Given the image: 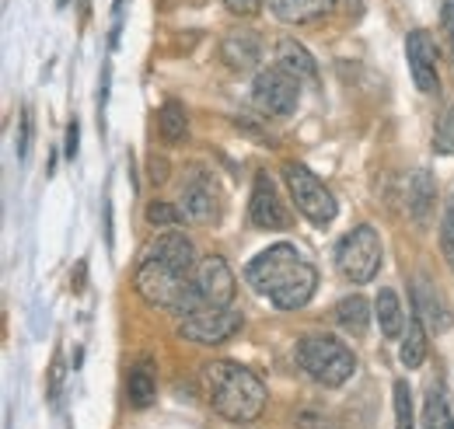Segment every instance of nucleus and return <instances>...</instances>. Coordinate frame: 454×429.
I'll return each mask as SVG.
<instances>
[{"label":"nucleus","instance_id":"c85d7f7f","mask_svg":"<svg viewBox=\"0 0 454 429\" xmlns=\"http://www.w3.org/2000/svg\"><path fill=\"white\" fill-rule=\"evenodd\" d=\"M32 147V108H21V129H18V161L28 158Z\"/></svg>","mask_w":454,"mask_h":429},{"label":"nucleus","instance_id":"aec40b11","mask_svg":"<svg viewBox=\"0 0 454 429\" xmlns=\"http://www.w3.org/2000/svg\"><path fill=\"white\" fill-rule=\"evenodd\" d=\"M126 398L133 409H151L158 402V380L151 374V363L140 360L133 370H129V380H126Z\"/></svg>","mask_w":454,"mask_h":429},{"label":"nucleus","instance_id":"393cba45","mask_svg":"<svg viewBox=\"0 0 454 429\" xmlns=\"http://www.w3.org/2000/svg\"><path fill=\"white\" fill-rule=\"evenodd\" d=\"M395 429H416L412 416V391L405 380H395Z\"/></svg>","mask_w":454,"mask_h":429},{"label":"nucleus","instance_id":"473e14b6","mask_svg":"<svg viewBox=\"0 0 454 429\" xmlns=\"http://www.w3.org/2000/svg\"><path fill=\"white\" fill-rule=\"evenodd\" d=\"M297 429H329V419H322V416H315V412H304V416L297 419Z\"/></svg>","mask_w":454,"mask_h":429},{"label":"nucleus","instance_id":"c9c22d12","mask_svg":"<svg viewBox=\"0 0 454 429\" xmlns=\"http://www.w3.org/2000/svg\"><path fill=\"white\" fill-rule=\"evenodd\" d=\"M57 4H59V7H67V0H57Z\"/></svg>","mask_w":454,"mask_h":429},{"label":"nucleus","instance_id":"bb28decb","mask_svg":"<svg viewBox=\"0 0 454 429\" xmlns=\"http://www.w3.org/2000/svg\"><path fill=\"white\" fill-rule=\"evenodd\" d=\"M144 216L154 227H175V223H182V210L171 207V203H147V214Z\"/></svg>","mask_w":454,"mask_h":429},{"label":"nucleus","instance_id":"6ab92c4d","mask_svg":"<svg viewBox=\"0 0 454 429\" xmlns=\"http://www.w3.org/2000/svg\"><path fill=\"white\" fill-rule=\"evenodd\" d=\"M374 318H378V328L385 339H402L405 335V311H402V300H398L395 290H381L374 297Z\"/></svg>","mask_w":454,"mask_h":429},{"label":"nucleus","instance_id":"9d476101","mask_svg":"<svg viewBox=\"0 0 454 429\" xmlns=\"http://www.w3.org/2000/svg\"><path fill=\"white\" fill-rule=\"evenodd\" d=\"M192 283H196V293H200V300L207 308H231L234 290H238L234 272H231V266H227L221 255L200 259L196 269H192Z\"/></svg>","mask_w":454,"mask_h":429},{"label":"nucleus","instance_id":"72a5a7b5","mask_svg":"<svg viewBox=\"0 0 454 429\" xmlns=\"http://www.w3.org/2000/svg\"><path fill=\"white\" fill-rule=\"evenodd\" d=\"M441 18H444L448 39H451V46H454V0H444V11H441Z\"/></svg>","mask_w":454,"mask_h":429},{"label":"nucleus","instance_id":"5701e85b","mask_svg":"<svg viewBox=\"0 0 454 429\" xmlns=\"http://www.w3.org/2000/svg\"><path fill=\"white\" fill-rule=\"evenodd\" d=\"M423 429H454V412L448 405L444 384H430L427 402H423Z\"/></svg>","mask_w":454,"mask_h":429},{"label":"nucleus","instance_id":"dca6fc26","mask_svg":"<svg viewBox=\"0 0 454 429\" xmlns=\"http://www.w3.org/2000/svg\"><path fill=\"white\" fill-rule=\"evenodd\" d=\"M434 203H437V182L427 168H419L412 178H409V214L416 223H430L434 214Z\"/></svg>","mask_w":454,"mask_h":429},{"label":"nucleus","instance_id":"7ed1b4c3","mask_svg":"<svg viewBox=\"0 0 454 429\" xmlns=\"http://www.w3.org/2000/svg\"><path fill=\"white\" fill-rule=\"evenodd\" d=\"M137 293H140L151 308L171 311V315H178V318H185V315H192V311L203 308L192 276L165 266V262H158V259H151V255L137 269Z\"/></svg>","mask_w":454,"mask_h":429},{"label":"nucleus","instance_id":"c756f323","mask_svg":"<svg viewBox=\"0 0 454 429\" xmlns=\"http://www.w3.org/2000/svg\"><path fill=\"white\" fill-rule=\"evenodd\" d=\"M231 14H241V18H252L259 11V0H224Z\"/></svg>","mask_w":454,"mask_h":429},{"label":"nucleus","instance_id":"39448f33","mask_svg":"<svg viewBox=\"0 0 454 429\" xmlns=\"http://www.w3.org/2000/svg\"><path fill=\"white\" fill-rule=\"evenodd\" d=\"M284 182H286L290 199H294V207L308 216L315 227H325V223H333V220H336V214H340L336 196L329 192V185H325L311 168L290 161L284 168Z\"/></svg>","mask_w":454,"mask_h":429},{"label":"nucleus","instance_id":"4be33fe9","mask_svg":"<svg viewBox=\"0 0 454 429\" xmlns=\"http://www.w3.org/2000/svg\"><path fill=\"white\" fill-rule=\"evenodd\" d=\"M158 133H161V140L165 144H185L189 140V115H185V108L182 102H165L161 112H158Z\"/></svg>","mask_w":454,"mask_h":429},{"label":"nucleus","instance_id":"4468645a","mask_svg":"<svg viewBox=\"0 0 454 429\" xmlns=\"http://www.w3.org/2000/svg\"><path fill=\"white\" fill-rule=\"evenodd\" d=\"M277 66H284L290 77H297V81H304V84H315V81H318L315 56L308 53L297 39H280V43H277Z\"/></svg>","mask_w":454,"mask_h":429},{"label":"nucleus","instance_id":"f8f14e48","mask_svg":"<svg viewBox=\"0 0 454 429\" xmlns=\"http://www.w3.org/2000/svg\"><path fill=\"white\" fill-rule=\"evenodd\" d=\"M405 56H409V70H412V81L423 95H434L441 88V74H437V46L430 39V32L416 28L409 32L405 39Z\"/></svg>","mask_w":454,"mask_h":429},{"label":"nucleus","instance_id":"ddd939ff","mask_svg":"<svg viewBox=\"0 0 454 429\" xmlns=\"http://www.w3.org/2000/svg\"><path fill=\"white\" fill-rule=\"evenodd\" d=\"M147 255L158 259V262H165V266L178 269V272H189V276H192V269H196V248H192V241H189L185 234H178V230H168V234L154 238V241L147 245Z\"/></svg>","mask_w":454,"mask_h":429},{"label":"nucleus","instance_id":"20e7f679","mask_svg":"<svg viewBox=\"0 0 454 429\" xmlns=\"http://www.w3.org/2000/svg\"><path fill=\"white\" fill-rule=\"evenodd\" d=\"M294 356H297V367L304 374L318 380V384H325V387H340L356 370L353 349L336 335H304L297 342Z\"/></svg>","mask_w":454,"mask_h":429},{"label":"nucleus","instance_id":"f03ea898","mask_svg":"<svg viewBox=\"0 0 454 429\" xmlns=\"http://www.w3.org/2000/svg\"><path fill=\"white\" fill-rule=\"evenodd\" d=\"M203 391L214 412L227 423H252L266 409V384L234 360H214L203 367Z\"/></svg>","mask_w":454,"mask_h":429},{"label":"nucleus","instance_id":"6e6552de","mask_svg":"<svg viewBox=\"0 0 454 429\" xmlns=\"http://www.w3.org/2000/svg\"><path fill=\"white\" fill-rule=\"evenodd\" d=\"M301 98V81L290 77L284 66H266L259 70L255 84H252V102L262 108L266 115H290Z\"/></svg>","mask_w":454,"mask_h":429},{"label":"nucleus","instance_id":"f3484780","mask_svg":"<svg viewBox=\"0 0 454 429\" xmlns=\"http://www.w3.org/2000/svg\"><path fill=\"white\" fill-rule=\"evenodd\" d=\"M416 315L423 318L427 328H437V332H444V328L451 324V315H448V308H444L441 293L427 283V276H419V279H416Z\"/></svg>","mask_w":454,"mask_h":429},{"label":"nucleus","instance_id":"b1692460","mask_svg":"<svg viewBox=\"0 0 454 429\" xmlns=\"http://www.w3.org/2000/svg\"><path fill=\"white\" fill-rule=\"evenodd\" d=\"M336 318H340V324L346 332L364 335L367 324H371V304L364 297H342L340 308H336Z\"/></svg>","mask_w":454,"mask_h":429},{"label":"nucleus","instance_id":"f704fd0d","mask_svg":"<svg viewBox=\"0 0 454 429\" xmlns=\"http://www.w3.org/2000/svg\"><path fill=\"white\" fill-rule=\"evenodd\" d=\"M81 14H84V18H88V0H81Z\"/></svg>","mask_w":454,"mask_h":429},{"label":"nucleus","instance_id":"423d86ee","mask_svg":"<svg viewBox=\"0 0 454 429\" xmlns=\"http://www.w3.org/2000/svg\"><path fill=\"white\" fill-rule=\"evenodd\" d=\"M336 266L353 283H371L381 269V238L371 223L353 227L336 248Z\"/></svg>","mask_w":454,"mask_h":429},{"label":"nucleus","instance_id":"2eb2a0df","mask_svg":"<svg viewBox=\"0 0 454 429\" xmlns=\"http://www.w3.org/2000/svg\"><path fill=\"white\" fill-rule=\"evenodd\" d=\"M259 39L252 35V32H245V28H238V32H231L224 43H221V59H224L231 70H252L255 63H259Z\"/></svg>","mask_w":454,"mask_h":429},{"label":"nucleus","instance_id":"a211bd4d","mask_svg":"<svg viewBox=\"0 0 454 429\" xmlns=\"http://www.w3.org/2000/svg\"><path fill=\"white\" fill-rule=\"evenodd\" d=\"M266 4L286 25H304V21H315V18L329 14L336 0H266Z\"/></svg>","mask_w":454,"mask_h":429},{"label":"nucleus","instance_id":"1a4fd4ad","mask_svg":"<svg viewBox=\"0 0 454 429\" xmlns=\"http://www.w3.org/2000/svg\"><path fill=\"white\" fill-rule=\"evenodd\" d=\"M178 210L189 223H214L221 216V192H217V182L203 171V168H192L189 178L182 182V199H178Z\"/></svg>","mask_w":454,"mask_h":429},{"label":"nucleus","instance_id":"412c9836","mask_svg":"<svg viewBox=\"0 0 454 429\" xmlns=\"http://www.w3.org/2000/svg\"><path fill=\"white\" fill-rule=\"evenodd\" d=\"M398 360H402V367H409V370L423 367V360H427V324H423V318H419L416 311H412L409 328H405V335H402Z\"/></svg>","mask_w":454,"mask_h":429},{"label":"nucleus","instance_id":"2f4dec72","mask_svg":"<svg viewBox=\"0 0 454 429\" xmlns=\"http://www.w3.org/2000/svg\"><path fill=\"white\" fill-rule=\"evenodd\" d=\"M77 140H81V126H77V119L67 126V158L74 161L77 158Z\"/></svg>","mask_w":454,"mask_h":429},{"label":"nucleus","instance_id":"7c9ffc66","mask_svg":"<svg viewBox=\"0 0 454 429\" xmlns=\"http://www.w3.org/2000/svg\"><path fill=\"white\" fill-rule=\"evenodd\" d=\"M147 175H151V182H165V178H168V161H165V158H158V154H151V168H147Z\"/></svg>","mask_w":454,"mask_h":429},{"label":"nucleus","instance_id":"a878e982","mask_svg":"<svg viewBox=\"0 0 454 429\" xmlns=\"http://www.w3.org/2000/svg\"><path fill=\"white\" fill-rule=\"evenodd\" d=\"M434 151L451 158L454 154V105L437 119V129H434Z\"/></svg>","mask_w":454,"mask_h":429},{"label":"nucleus","instance_id":"f257e3e1","mask_svg":"<svg viewBox=\"0 0 454 429\" xmlns=\"http://www.w3.org/2000/svg\"><path fill=\"white\" fill-rule=\"evenodd\" d=\"M245 283L280 311H297L315 297L318 269L297 245H270L245 266Z\"/></svg>","mask_w":454,"mask_h":429},{"label":"nucleus","instance_id":"0eeeda50","mask_svg":"<svg viewBox=\"0 0 454 429\" xmlns=\"http://www.w3.org/2000/svg\"><path fill=\"white\" fill-rule=\"evenodd\" d=\"M241 324H245V318H241L238 311H231V308H207V304H203L200 311H192V315H185V318L178 322V335H182L185 342L221 346L231 335L241 332Z\"/></svg>","mask_w":454,"mask_h":429},{"label":"nucleus","instance_id":"cd10ccee","mask_svg":"<svg viewBox=\"0 0 454 429\" xmlns=\"http://www.w3.org/2000/svg\"><path fill=\"white\" fill-rule=\"evenodd\" d=\"M441 252L448 259V266L454 272V196L448 199V210H444V220H441Z\"/></svg>","mask_w":454,"mask_h":429},{"label":"nucleus","instance_id":"9b49d317","mask_svg":"<svg viewBox=\"0 0 454 429\" xmlns=\"http://www.w3.org/2000/svg\"><path fill=\"white\" fill-rule=\"evenodd\" d=\"M248 220L259 230H286L290 227V210L284 207V199L277 196V185H273V178L266 171L255 175L252 203H248Z\"/></svg>","mask_w":454,"mask_h":429}]
</instances>
